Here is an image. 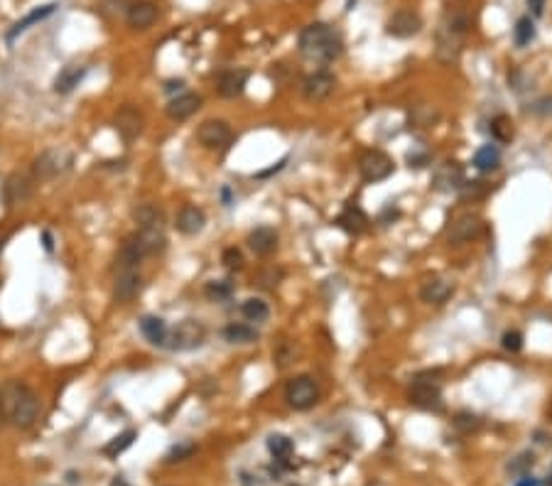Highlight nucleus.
Listing matches in <instances>:
<instances>
[{
  "mask_svg": "<svg viewBox=\"0 0 552 486\" xmlns=\"http://www.w3.org/2000/svg\"><path fill=\"white\" fill-rule=\"evenodd\" d=\"M40 398L20 381H8L0 388V415L20 430H28L40 420Z\"/></svg>",
  "mask_w": 552,
  "mask_h": 486,
  "instance_id": "1",
  "label": "nucleus"
},
{
  "mask_svg": "<svg viewBox=\"0 0 552 486\" xmlns=\"http://www.w3.org/2000/svg\"><path fill=\"white\" fill-rule=\"evenodd\" d=\"M140 260H143V253L138 248L136 238H128L116 258V277H114L116 302L126 304L138 295V290H140Z\"/></svg>",
  "mask_w": 552,
  "mask_h": 486,
  "instance_id": "2",
  "label": "nucleus"
},
{
  "mask_svg": "<svg viewBox=\"0 0 552 486\" xmlns=\"http://www.w3.org/2000/svg\"><path fill=\"white\" fill-rule=\"evenodd\" d=\"M299 50L304 57L317 62H334L344 52V42H341L339 32L326 23H312L302 30L299 35Z\"/></svg>",
  "mask_w": 552,
  "mask_h": 486,
  "instance_id": "3",
  "label": "nucleus"
},
{
  "mask_svg": "<svg viewBox=\"0 0 552 486\" xmlns=\"http://www.w3.org/2000/svg\"><path fill=\"white\" fill-rule=\"evenodd\" d=\"M466 35H469V18L464 13H449L439 23L437 30V57L439 62L452 64L459 60L464 50Z\"/></svg>",
  "mask_w": 552,
  "mask_h": 486,
  "instance_id": "4",
  "label": "nucleus"
},
{
  "mask_svg": "<svg viewBox=\"0 0 552 486\" xmlns=\"http://www.w3.org/2000/svg\"><path fill=\"white\" fill-rule=\"evenodd\" d=\"M204 339H206V329L199 319H182L167 336L172 351H194L204 344Z\"/></svg>",
  "mask_w": 552,
  "mask_h": 486,
  "instance_id": "5",
  "label": "nucleus"
},
{
  "mask_svg": "<svg viewBox=\"0 0 552 486\" xmlns=\"http://www.w3.org/2000/svg\"><path fill=\"white\" fill-rule=\"evenodd\" d=\"M285 400H287V405L294 410L314 408L317 400H319V388H317V383H314V378H309V376L292 378L285 388Z\"/></svg>",
  "mask_w": 552,
  "mask_h": 486,
  "instance_id": "6",
  "label": "nucleus"
},
{
  "mask_svg": "<svg viewBox=\"0 0 552 486\" xmlns=\"http://www.w3.org/2000/svg\"><path fill=\"white\" fill-rule=\"evenodd\" d=\"M358 170H361V177L366 182H380V180H388L393 175L395 165L383 150H366L358 160Z\"/></svg>",
  "mask_w": 552,
  "mask_h": 486,
  "instance_id": "7",
  "label": "nucleus"
},
{
  "mask_svg": "<svg viewBox=\"0 0 552 486\" xmlns=\"http://www.w3.org/2000/svg\"><path fill=\"white\" fill-rule=\"evenodd\" d=\"M136 243L143 255L160 253V250L165 248V243H167L162 216L153 219V221H148V223H140V231H138V236H136Z\"/></svg>",
  "mask_w": 552,
  "mask_h": 486,
  "instance_id": "8",
  "label": "nucleus"
},
{
  "mask_svg": "<svg viewBox=\"0 0 552 486\" xmlns=\"http://www.w3.org/2000/svg\"><path fill=\"white\" fill-rule=\"evenodd\" d=\"M410 403L422 410H439L442 408V393L439 386L430 378H415L410 388Z\"/></svg>",
  "mask_w": 552,
  "mask_h": 486,
  "instance_id": "9",
  "label": "nucleus"
},
{
  "mask_svg": "<svg viewBox=\"0 0 552 486\" xmlns=\"http://www.w3.org/2000/svg\"><path fill=\"white\" fill-rule=\"evenodd\" d=\"M69 165V155L64 150H45L35 160L32 167V177L45 182V180H55L59 172Z\"/></svg>",
  "mask_w": 552,
  "mask_h": 486,
  "instance_id": "10",
  "label": "nucleus"
},
{
  "mask_svg": "<svg viewBox=\"0 0 552 486\" xmlns=\"http://www.w3.org/2000/svg\"><path fill=\"white\" fill-rule=\"evenodd\" d=\"M32 187H35V177H30L28 172H13L3 184V199L8 206L23 204L30 199Z\"/></svg>",
  "mask_w": 552,
  "mask_h": 486,
  "instance_id": "11",
  "label": "nucleus"
},
{
  "mask_svg": "<svg viewBox=\"0 0 552 486\" xmlns=\"http://www.w3.org/2000/svg\"><path fill=\"white\" fill-rule=\"evenodd\" d=\"M114 126H116L118 136H121L123 140L133 143L136 138H140L145 121H143V114L138 109H133V106H123V109L114 116Z\"/></svg>",
  "mask_w": 552,
  "mask_h": 486,
  "instance_id": "12",
  "label": "nucleus"
},
{
  "mask_svg": "<svg viewBox=\"0 0 552 486\" xmlns=\"http://www.w3.org/2000/svg\"><path fill=\"white\" fill-rule=\"evenodd\" d=\"M197 138L204 148L209 150H219V148H226L231 143V128L223 121H204L197 131Z\"/></svg>",
  "mask_w": 552,
  "mask_h": 486,
  "instance_id": "13",
  "label": "nucleus"
},
{
  "mask_svg": "<svg viewBox=\"0 0 552 486\" xmlns=\"http://www.w3.org/2000/svg\"><path fill=\"white\" fill-rule=\"evenodd\" d=\"M420 30H422V18L415 13V10H398V13L388 20V25H385V32L393 37H400V40L415 37Z\"/></svg>",
  "mask_w": 552,
  "mask_h": 486,
  "instance_id": "14",
  "label": "nucleus"
},
{
  "mask_svg": "<svg viewBox=\"0 0 552 486\" xmlns=\"http://www.w3.org/2000/svg\"><path fill=\"white\" fill-rule=\"evenodd\" d=\"M336 89V79L331 77L329 72H314L309 74L307 79H304V99L307 101H314V104H319V101H326L331 94H334Z\"/></svg>",
  "mask_w": 552,
  "mask_h": 486,
  "instance_id": "15",
  "label": "nucleus"
},
{
  "mask_svg": "<svg viewBox=\"0 0 552 486\" xmlns=\"http://www.w3.org/2000/svg\"><path fill=\"white\" fill-rule=\"evenodd\" d=\"M481 228H484V221H481L476 214H462V216L452 223V228H449V243L459 245L466 241H474V238L481 233Z\"/></svg>",
  "mask_w": 552,
  "mask_h": 486,
  "instance_id": "16",
  "label": "nucleus"
},
{
  "mask_svg": "<svg viewBox=\"0 0 552 486\" xmlns=\"http://www.w3.org/2000/svg\"><path fill=\"white\" fill-rule=\"evenodd\" d=\"M204 223H206V214H204L199 206H192V204L182 206L175 219L177 231L184 233V236H197V233L204 228Z\"/></svg>",
  "mask_w": 552,
  "mask_h": 486,
  "instance_id": "17",
  "label": "nucleus"
},
{
  "mask_svg": "<svg viewBox=\"0 0 552 486\" xmlns=\"http://www.w3.org/2000/svg\"><path fill=\"white\" fill-rule=\"evenodd\" d=\"M202 106V96L197 94H180L167 104V116L172 121H187L189 116H194Z\"/></svg>",
  "mask_w": 552,
  "mask_h": 486,
  "instance_id": "18",
  "label": "nucleus"
},
{
  "mask_svg": "<svg viewBox=\"0 0 552 486\" xmlns=\"http://www.w3.org/2000/svg\"><path fill=\"white\" fill-rule=\"evenodd\" d=\"M248 245L255 255H270L277 248V231L270 226H258L248 233Z\"/></svg>",
  "mask_w": 552,
  "mask_h": 486,
  "instance_id": "19",
  "label": "nucleus"
},
{
  "mask_svg": "<svg viewBox=\"0 0 552 486\" xmlns=\"http://www.w3.org/2000/svg\"><path fill=\"white\" fill-rule=\"evenodd\" d=\"M155 20H158V5L150 3V0H140L128 10V25L136 30H148Z\"/></svg>",
  "mask_w": 552,
  "mask_h": 486,
  "instance_id": "20",
  "label": "nucleus"
},
{
  "mask_svg": "<svg viewBox=\"0 0 552 486\" xmlns=\"http://www.w3.org/2000/svg\"><path fill=\"white\" fill-rule=\"evenodd\" d=\"M55 8H57V3L40 5V8H35V10H32V13L25 15L23 20H18V23H15L13 28L8 30V35H5V37H8V42H13L15 37L23 35V32H28V30L32 28V25H37V23H42V20H45V18H50V15L55 13Z\"/></svg>",
  "mask_w": 552,
  "mask_h": 486,
  "instance_id": "21",
  "label": "nucleus"
},
{
  "mask_svg": "<svg viewBox=\"0 0 552 486\" xmlns=\"http://www.w3.org/2000/svg\"><path fill=\"white\" fill-rule=\"evenodd\" d=\"M245 84H248V72L245 69H231L219 79V94L223 99H236V96L243 94Z\"/></svg>",
  "mask_w": 552,
  "mask_h": 486,
  "instance_id": "22",
  "label": "nucleus"
},
{
  "mask_svg": "<svg viewBox=\"0 0 552 486\" xmlns=\"http://www.w3.org/2000/svg\"><path fill=\"white\" fill-rule=\"evenodd\" d=\"M140 332L150 341V344H155V346H165V344H167L170 332H167V324H165V319L148 314V317L140 319Z\"/></svg>",
  "mask_w": 552,
  "mask_h": 486,
  "instance_id": "23",
  "label": "nucleus"
},
{
  "mask_svg": "<svg viewBox=\"0 0 552 486\" xmlns=\"http://www.w3.org/2000/svg\"><path fill=\"white\" fill-rule=\"evenodd\" d=\"M87 77V67H64L55 79V92L57 94H69L82 84V79Z\"/></svg>",
  "mask_w": 552,
  "mask_h": 486,
  "instance_id": "24",
  "label": "nucleus"
},
{
  "mask_svg": "<svg viewBox=\"0 0 552 486\" xmlns=\"http://www.w3.org/2000/svg\"><path fill=\"white\" fill-rule=\"evenodd\" d=\"M336 226L344 228L346 233H361L368 226V216L358 206H346L341 216L336 219Z\"/></svg>",
  "mask_w": 552,
  "mask_h": 486,
  "instance_id": "25",
  "label": "nucleus"
},
{
  "mask_svg": "<svg viewBox=\"0 0 552 486\" xmlns=\"http://www.w3.org/2000/svg\"><path fill=\"white\" fill-rule=\"evenodd\" d=\"M435 187L439 192H452L462 187V170L454 162H444L435 175Z\"/></svg>",
  "mask_w": 552,
  "mask_h": 486,
  "instance_id": "26",
  "label": "nucleus"
},
{
  "mask_svg": "<svg viewBox=\"0 0 552 486\" xmlns=\"http://www.w3.org/2000/svg\"><path fill=\"white\" fill-rule=\"evenodd\" d=\"M452 295V285L442 277H435V280H427L420 290V297L430 304H442L447 297Z\"/></svg>",
  "mask_w": 552,
  "mask_h": 486,
  "instance_id": "27",
  "label": "nucleus"
},
{
  "mask_svg": "<svg viewBox=\"0 0 552 486\" xmlns=\"http://www.w3.org/2000/svg\"><path fill=\"white\" fill-rule=\"evenodd\" d=\"M498 162H501V150L496 145H481L474 155V167L481 170V172L496 170Z\"/></svg>",
  "mask_w": 552,
  "mask_h": 486,
  "instance_id": "28",
  "label": "nucleus"
},
{
  "mask_svg": "<svg viewBox=\"0 0 552 486\" xmlns=\"http://www.w3.org/2000/svg\"><path fill=\"white\" fill-rule=\"evenodd\" d=\"M241 314H243L248 322H265L270 317V307L267 302H263L260 297H248V300L241 302Z\"/></svg>",
  "mask_w": 552,
  "mask_h": 486,
  "instance_id": "29",
  "label": "nucleus"
},
{
  "mask_svg": "<svg viewBox=\"0 0 552 486\" xmlns=\"http://www.w3.org/2000/svg\"><path fill=\"white\" fill-rule=\"evenodd\" d=\"M223 336L231 344H253V341H258V332L253 327H248V324H228L223 329Z\"/></svg>",
  "mask_w": 552,
  "mask_h": 486,
  "instance_id": "30",
  "label": "nucleus"
},
{
  "mask_svg": "<svg viewBox=\"0 0 552 486\" xmlns=\"http://www.w3.org/2000/svg\"><path fill=\"white\" fill-rule=\"evenodd\" d=\"M267 450H270V455L277 459V462H287L294 450L292 440L285 435H270L267 437Z\"/></svg>",
  "mask_w": 552,
  "mask_h": 486,
  "instance_id": "31",
  "label": "nucleus"
},
{
  "mask_svg": "<svg viewBox=\"0 0 552 486\" xmlns=\"http://www.w3.org/2000/svg\"><path fill=\"white\" fill-rule=\"evenodd\" d=\"M136 437H138L136 430H126L123 435L114 437V440H111L109 445L104 447V455H106V457H118L121 452H126L128 447H131L133 442H136Z\"/></svg>",
  "mask_w": 552,
  "mask_h": 486,
  "instance_id": "32",
  "label": "nucleus"
},
{
  "mask_svg": "<svg viewBox=\"0 0 552 486\" xmlns=\"http://www.w3.org/2000/svg\"><path fill=\"white\" fill-rule=\"evenodd\" d=\"M204 295L214 302H223L233 295V285L228 280H211V282H206V287H204Z\"/></svg>",
  "mask_w": 552,
  "mask_h": 486,
  "instance_id": "33",
  "label": "nucleus"
},
{
  "mask_svg": "<svg viewBox=\"0 0 552 486\" xmlns=\"http://www.w3.org/2000/svg\"><path fill=\"white\" fill-rule=\"evenodd\" d=\"M513 40H516V47H528L530 42L535 40V23L525 15L516 23V30H513Z\"/></svg>",
  "mask_w": 552,
  "mask_h": 486,
  "instance_id": "34",
  "label": "nucleus"
},
{
  "mask_svg": "<svg viewBox=\"0 0 552 486\" xmlns=\"http://www.w3.org/2000/svg\"><path fill=\"white\" fill-rule=\"evenodd\" d=\"M491 133L498 143H508L513 138V123L506 116H498V118L491 121Z\"/></svg>",
  "mask_w": 552,
  "mask_h": 486,
  "instance_id": "35",
  "label": "nucleus"
},
{
  "mask_svg": "<svg viewBox=\"0 0 552 486\" xmlns=\"http://www.w3.org/2000/svg\"><path fill=\"white\" fill-rule=\"evenodd\" d=\"M530 467H533V455H530V452H523V455H518L516 459L508 462V472L521 474V477H525V472H528Z\"/></svg>",
  "mask_w": 552,
  "mask_h": 486,
  "instance_id": "36",
  "label": "nucleus"
},
{
  "mask_svg": "<svg viewBox=\"0 0 552 486\" xmlns=\"http://www.w3.org/2000/svg\"><path fill=\"white\" fill-rule=\"evenodd\" d=\"M221 263L226 265L228 270H241V268H243V253H241V250L236 248V245H231V248L223 250Z\"/></svg>",
  "mask_w": 552,
  "mask_h": 486,
  "instance_id": "37",
  "label": "nucleus"
},
{
  "mask_svg": "<svg viewBox=\"0 0 552 486\" xmlns=\"http://www.w3.org/2000/svg\"><path fill=\"white\" fill-rule=\"evenodd\" d=\"M454 427L462 432H471L479 427V420H476V415H471V413H459L457 418H454Z\"/></svg>",
  "mask_w": 552,
  "mask_h": 486,
  "instance_id": "38",
  "label": "nucleus"
},
{
  "mask_svg": "<svg viewBox=\"0 0 552 486\" xmlns=\"http://www.w3.org/2000/svg\"><path fill=\"white\" fill-rule=\"evenodd\" d=\"M528 114L533 116H552V96H545V99H538L535 104L528 106Z\"/></svg>",
  "mask_w": 552,
  "mask_h": 486,
  "instance_id": "39",
  "label": "nucleus"
},
{
  "mask_svg": "<svg viewBox=\"0 0 552 486\" xmlns=\"http://www.w3.org/2000/svg\"><path fill=\"white\" fill-rule=\"evenodd\" d=\"M501 341H503V349H506V351H513V354L523 349V334H521V332H506V334H503Z\"/></svg>",
  "mask_w": 552,
  "mask_h": 486,
  "instance_id": "40",
  "label": "nucleus"
},
{
  "mask_svg": "<svg viewBox=\"0 0 552 486\" xmlns=\"http://www.w3.org/2000/svg\"><path fill=\"white\" fill-rule=\"evenodd\" d=\"M280 277H282V270L270 268V270H265V273H260L258 282H260L263 287H267V290H275L277 282H280Z\"/></svg>",
  "mask_w": 552,
  "mask_h": 486,
  "instance_id": "41",
  "label": "nucleus"
},
{
  "mask_svg": "<svg viewBox=\"0 0 552 486\" xmlns=\"http://www.w3.org/2000/svg\"><path fill=\"white\" fill-rule=\"evenodd\" d=\"M197 447L192 445V442H184V445H180V447H175L172 452H170V462H180V459H184V457H189L192 452H194Z\"/></svg>",
  "mask_w": 552,
  "mask_h": 486,
  "instance_id": "42",
  "label": "nucleus"
},
{
  "mask_svg": "<svg viewBox=\"0 0 552 486\" xmlns=\"http://www.w3.org/2000/svg\"><path fill=\"white\" fill-rule=\"evenodd\" d=\"M525 3H528L533 18H540V15L545 13V0H525Z\"/></svg>",
  "mask_w": 552,
  "mask_h": 486,
  "instance_id": "43",
  "label": "nucleus"
},
{
  "mask_svg": "<svg viewBox=\"0 0 552 486\" xmlns=\"http://www.w3.org/2000/svg\"><path fill=\"white\" fill-rule=\"evenodd\" d=\"M182 89H184V82H182V79H177V82H167L165 92H167V94H175V92H182Z\"/></svg>",
  "mask_w": 552,
  "mask_h": 486,
  "instance_id": "44",
  "label": "nucleus"
},
{
  "mask_svg": "<svg viewBox=\"0 0 552 486\" xmlns=\"http://www.w3.org/2000/svg\"><path fill=\"white\" fill-rule=\"evenodd\" d=\"M516 486H540V482H538V479H533V477H523Z\"/></svg>",
  "mask_w": 552,
  "mask_h": 486,
  "instance_id": "45",
  "label": "nucleus"
},
{
  "mask_svg": "<svg viewBox=\"0 0 552 486\" xmlns=\"http://www.w3.org/2000/svg\"><path fill=\"white\" fill-rule=\"evenodd\" d=\"M42 241H45V248H47V250H52V236H50L47 231L42 233Z\"/></svg>",
  "mask_w": 552,
  "mask_h": 486,
  "instance_id": "46",
  "label": "nucleus"
},
{
  "mask_svg": "<svg viewBox=\"0 0 552 486\" xmlns=\"http://www.w3.org/2000/svg\"><path fill=\"white\" fill-rule=\"evenodd\" d=\"M221 197H223V201H226V204H231V189H228V187H223Z\"/></svg>",
  "mask_w": 552,
  "mask_h": 486,
  "instance_id": "47",
  "label": "nucleus"
},
{
  "mask_svg": "<svg viewBox=\"0 0 552 486\" xmlns=\"http://www.w3.org/2000/svg\"><path fill=\"white\" fill-rule=\"evenodd\" d=\"M114 486H126V484H123L121 479H116V482H114Z\"/></svg>",
  "mask_w": 552,
  "mask_h": 486,
  "instance_id": "48",
  "label": "nucleus"
},
{
  "mask_svg": "<svg viewBox=\"0 0 552 486\" xmlns=\"http://www.w3.org/2000/svg\"><path fill=\"white\" fill-rule=\"evenodd\" d=\"M548 486H552V477H550V479H548Z\"/></svg>",
  "mask_w": 552,
  "mask_h": 486,
  "instance_id": "49",
  "label": "nucleus"
},
{
  "mask_svg": "<svg viewBox=\"0 0 552 486\" xmlns=\"http://www.w3.org/2000/svg\"><path fill=\"white\" fill-rule=\"evenodd\" d=\"M368 486H383V484H368Z\"/></svg>",
  "mask_w": 552,
  "mask_h": 486,
  "instance_id": "50",
  "label": "nucleus"
}]
</instances>
